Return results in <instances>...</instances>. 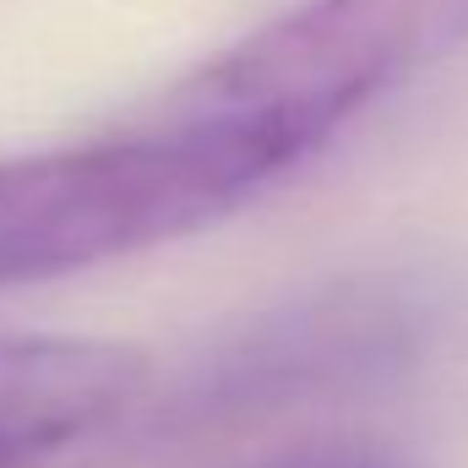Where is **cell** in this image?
<instances>
[{
  "label": "cell",
  "mask_w": 468,
  "mask_h": 468,
  "mask_svg": "<svg viewBox=\"0 0 468 468\" xmlns=\"http://www.w3.org/2000/svg\"><path fill=\"white\" fill-rule=\"evenodd\" d=\"M289 169L261 131L158 110L93 142L0 158V289L186 239Z\"/></svg>",
  "instance_id": "cell-1"
},
{
  "label": "cell",
  "mask_w": 468,
  "mask_h": 468,
  "mask_svg": "<svg viewBox=\"0 0 468 468\" xmlns=\"http://www.w3.org/2000/svg\"><path fill=\"white\" fill-rule=\"evenodd\" d=\"M468 44V0H300L197 66L158 115L229 120L294 164Z\"/></svg>",
  "instance_id": "cell-2"
},
{
  "label": "cell",
  "mask_w": 468,
  "mask_h": 468,
  "mask_svg": "<svg viewBox=\"0 0 468 468\" xmlns=\"http://www.w3.org/2000/svg\"><path fill=\"white\" fill-rule=\"evenodd\" d=\"M420 338V305L376 289H349L311 300L300 311H283L278 322H261L229 354H218L197 387L175 392L164 409L142 403V414L169 420H250V414H283V403L349 387L365 376L398 370V359L414 354Z\"/></svg>",
  "instance_id": "cell-3"
},
{
  "label": "cell",
  "mask_w": 468,
  "mask_h": 468,
  "mask_svg": "<svg viewBox=\"0 0 468 468\" xmlns=\"http://www.w3.org/2000/svg\"><path fill=\"white\" fill-rule=\"evenodd\" d=\"M153 359L110 338L0 333V468H93L131 441Z\"/></svg>",
  "instance_id": "cell-4"
},
{
  "label": "cell",
  "mask_w": 468,
  "mask_h": 468,
  "mask_svg": "<svg viewBox=\"0 0 468 468\" xmlns=\"http://www.w3.org/2000/svg\"><path fill=\"white\" fill-rule=\"evenodd\" d=\"M272 468H370L359 458H311V463H272Z\"/></svg>",
  "instance_id": "cell-5"
}]
</instances>
